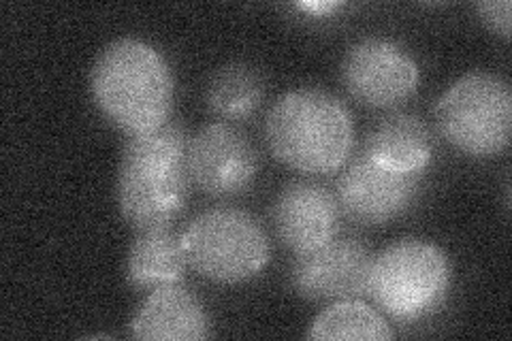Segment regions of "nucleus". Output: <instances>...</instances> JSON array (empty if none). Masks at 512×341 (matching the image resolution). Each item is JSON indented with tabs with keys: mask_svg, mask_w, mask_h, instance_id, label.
I'll return each mask as SVG.
<instances>
[{
	"mask_svg": "<svg viewBox=\"0 0 512 341\" xmlns=\"http://www.w3.org/2000/svg\"><path fill=\"white\" fill-rule=\"evenodd\" d=\"M92 101L124 135H143L171 118L175 79L163 52L124 37L105 45L90 71Z\"/></svg>",
	"mask_w": 512,
	"mask_h": 341,
	"instance_id": "1",
	"label": "nucleus"
},
{
	"mask_svg": "<svg viewBox=\"0 0 512 341\" xmlns=\"http://www.w3.org/2000/svg\"><path fill=\"white\" fill-rule=\"evenodd\" d=\"M188 137L180 122L169 120L152 133L126 139L116 180L122 218L135 231L171 224L190 197Z\"/></svg>",
	"mask_w": 512,
	"mask_h": 341,
	"instance_id": "2",
	"label": "nucleus"
},
{
	"mask_svg": "<svg viewBox=\"0 0 512 341\" xmlns=\"http://www.w3.org/2000/svg\"><path fill=\"white\" fill-rule=\"evenodd\" d=\"M269 150L303 175H333L355 148V122L338 96L320 88L282 94L267 113Z\"/></svg>",
	"mask_w": 512,
	"mask_h": 341,
	"instance_id": "3",
	"label": "nucleus"
},
{
	"mask_svg": "<svg viewBox=\"0 0 512 341\" xmlns=\"http://www.w3.org/2000/svg\"><path fill=\"white\" fill-rule=\"evenodd\" d=\"M451 288V261L429 241L402 239L372 261L370 297L397 322H419L438 314Z\"/></svg>",
	"mask_w": 512,
	"mask_h": 341,
	"instance_id": "4",
	"label": "nucleus"
},
{
	"mask_svg": "<svg viewBox=\"0 0 512 341\" xmlns=\"http://www.w3.org/2000/svg\"><path fill=\"white\" fill-rule=\"evenodd\" d=\"M188 267L216 284H242L269 263L263 224L237 207H212L192 218L182 233Z\"/></svg>",
	"mask_w": 512,
	"mask_h": 341,
	"instance_id": "5",
	"label": "nucleus"
},
{
	"mask_svg": "<svg viewBox=\"0 0 512 341\" xmlns=\"http://www.w3.org/2000/svg\"><path fill=\"white\" fill-rule=\"evenodd\" d=\"M442 137L470 158L502 154L512 135V92L508 81L485 71L459 77L436 103Z\"/></svg>",
	"mask_w": 512,
	"mask_h": 341,
	"instance_id": "6",
	"label": "nucleus"
},
{
	"mask_svg": "<svg viewBox=\"0 0 512 341\" xmlns=\"http://www.w3.org/2000/svg\"><path fill=\"white\" fill-rule=\"evenodd\" d=\"M342 81L361 105L393 109L419 90L421 71L404 45L387 37H365L346 52Z\"/></svg>",
	"mask_w": 512,
	"mask_h": 341,
	"instance_id": "7",
	"label": "nucleus"
},
{
	"mask_svg": "<svg viewBox=\"0 0 512 341\" xmlns=\"http://www.w3.org/2000/svg\"><path fill=\"white\" fill-rule=\"evenodd\" d=\"M423 175L389 171L361 152L342 167L335 199L352 222L380 226L408 214L419 201Z\"/></svg>",
	"mask_w": 512,
	"mask_h": 341,
	"instance_id": "8",
	"label": "nucleus"
},
{
	"mask_svg": "<svg viewBox=\"0 0 512 341\" xmlns=\"http://www.w3.org/2000/svg\"><path fill=\"white\" fill-rule=\"evenodd\" d=\"M374 256L365 243L335 237L325 246L297 254L291 267V286L306 301H350L370 297Z\"/></svg>",
	"mask_w": 512,
	"mask_h": 341,
	"instance_id": "9",
	"label": "nucleus"
},
{
	"mask_svg": "<svg viewBox=\"0 0 512 341\" xmlns=\"http://www.w3.org/2000/svg\"><path fill=\"white\" fill-rule=\"evenodd\" d=\"M186 158L192 184L216 199L244 194L259 173L254 145L227 122L207 124L190 137Z\"/></svg>",
	"mask_w": 512,
	"mask_h": 341,
	"instance_id": "10",
	"label": "nucleus"
},
{
	"mask_svg": "<svg viewBox=\"0 0 512 341\" xmlns=\"http://www.w3.org/2000/svg\"><path fill=\"white\" fill-rule=\"evenodd\" d=\"M340 205L335 194L316 182H291L274 205V226L284 246L303 254L325 246L340 233Z\"/></svg>",
	"mask_w": 512,
	"mask_h": 341,
	"instance_id": "11",
	"label": "nucleus"
},
{
	"mask_svg": "<svg viewBox=\"0 0 512 341\" xmlns=\"http://www.w3.org/2000/svg\"><path fill=\"white\" fill-rule=\"evenodd\" d=\"M131 335L141 341H203L212 337L205 305L182 282L154 288L131 320Z\"/></svg>",
	"mask_w": 512,
	"mask_h": 341,
	"instance_id": "12",
	"label": "nucleus"
},
{
	"mask_svg": "<svg viewBox=\"0 0 512 341\" xmlns=\"http://www.w3.org/2000/svg\"><path fill=\"white\" fill-rule=\"evenodd\" d=\"M436 152L431 128L416 113H391L365 139L363 154L395 173H425Z\"/></svg>",
	"mask_w": 512,
	"mask_h": 341,
	"instance_id": "13",
	"label": "nucleus"
},
{
	"mask_svg": "<svg viewBox=\"0 0 512 341\" xmlns=\"http://www.w3.org/2000/svg\"><path fill=\"white\" fill-rule=\"evenodd\" d=\"M188 261L182 235L171 224L135 233L126 256V280L135 290H154L184 280Z\"/></svg>",
	"mask_w": 512,
	"mask_h": 341,
	"instance_id": "14",
	"label": "nucleus"
},
{
	"mask_svg": "<svg viewBox=\"0 0 512 341\" xmlns=\"http://www.w3.org/2000/svg\"><path fill=\"white\" fill-rule=\"evenodd\" d=\"M393 335L387 318L361 299L335 301L314 318L308 331V339L316 341H389Z\"/></svg>",
	"mask_w": 512,
	"mask_h": 341,
	"instance_id": "15",
	"label": "nucleus"
},
{
	"mask_svg": "<svg viewBox=\"0 0 512 341\" xmlns=\"http://www.w3.org/2000/svg\"><path fill=\"white\" fill-rule=\"evenodd\" d=\"M263 96V75L246 62H233L210 79L205 101L222 120H246L261 107Z\"/></svg>",
	"mask_w": 512,
	"mask_h": 341,
	"instance_id": "16",
	"label": "nucleus"
},
{
	"mask_svg": "<svg viewBox=\"0 0 512 341\" xmlns=\"http://www.w3.org/2000/svg\"><path fill=\"white\" fill-rule=\"evenodd\" d=\"M476 11L480 15V22H483L493 35L510 41V0H487V3H478Z\"/></svg>",
	"mask_w": 512,
	"mask_h": 341,
	"instance_id": "17",
	"label": "nucleus"
},
{
	"mask_svg": "<svg viewBox=\"0 0 512 341\" xmlns=\"http://www.w3.org/2000/svg\"><path fill=\"white\" fill-rule=\"evenodd\" d=\"M344 3H333V0H320V3H297L295 9L308 13L310 18H331L335 11H342Z\"/></svg>",
	"mask_w": 512,
	"mask_h": 341,
	"instance_id": "18",
	"label": "nucleus"
}]
</instances>
